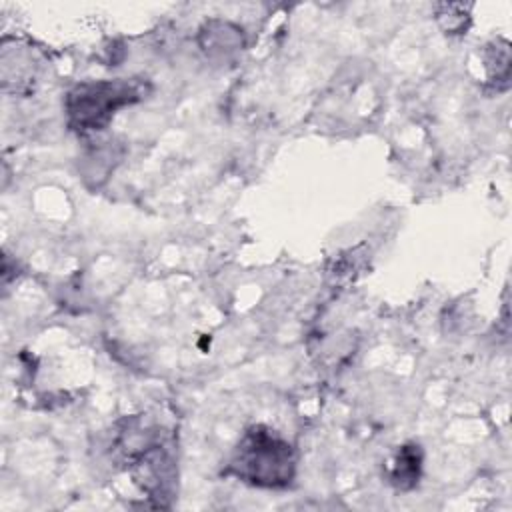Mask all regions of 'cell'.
I'll return each mask as SVG.
<instances>
[{
	"instance_id": "obj_1",
	"label": "cell",
	"mask_w": 512,
	"mask_h": 512,
	"mask_svg": "<svg viewBox=\"0 0 512 512\" xmlns=\"http://www.w3.org/2000/svg\"><path fill=\"white\" fill-rule=\"evenodd\" d=\"M228 474L258 488H284L296 474V452L268 426L248 428L228 462Z\"/></svg>"
},
{
	"instance_id": "obj_2",
	"label": "cell",
	"mask_w": 512,
	"mask_h": 512,
	"mask_svg": "<svg viewBox=\"0 0 512 512\" xmlns=\"http://www.w3.org/2000/svg\"><path fill=\"white\" fill-rule=\"evenodd\" d=\"M144 96L142 84L134 80H98L76 84L66 96L70 128L96 132L108 126L116 110L138 102Z\"/></svg>"
},
{
	"instance_id": "obj_4",
	"label": "cell",
	"mask_w": 512,
	"mask_h": 512,
	"mask_svg": "<svg viewBox=\"0 0 512 512\" xmlns=\"http://www.w3.org/2000/svg\"><path fill=\"white\" fill-rule=\"evenodd\" d=\"M436 16L448 34H460L470 24V12L464 4H440Z\"/></svg>"
},
{
	"instance_id": "obj_3",
	"label": "cell",
	"mask_w": 512,
	"mask_h": 512,
	"mask_svg": "<svg viewBox=\"0 0 512 512\" xmlns=\"http://www.w3.org/2000/svg\"><path fill=\"white\" fill-rule=\"evenodd\" d=\"M420 468H422V452L416 444H406L398 450L392 470H390V480L396 488L400 490H410L418 478H420Z\"/></svg>"
}]
</instances>
